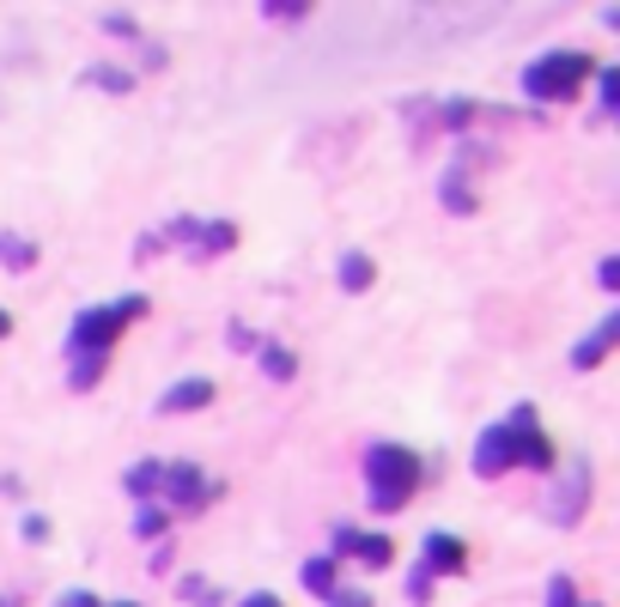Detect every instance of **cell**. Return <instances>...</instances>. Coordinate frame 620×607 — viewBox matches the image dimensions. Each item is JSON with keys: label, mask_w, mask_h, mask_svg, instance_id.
<instances>
[{"label": "cell", "mask_w": 620, "mask_h": 607, "mask_svg": "<svg viewBox=\"0 0 620 607\" xmlns=\"http://www.w3.org/2000/svg\"><path fill=\"white\" fill-rule=\"evenodd\" d=\"M590 73H597V55H584V49H553V55L523 68V92L536 103H572L584 92Z\"/></svg>", "instance_id": "3957f363"}, {"label": "cell", "mask_w": 620, "mask_h": 607, "mask_svg": "<svg viewBox=\"0 0 620 607\" xmlns=\"http://www.w3.org/2000/svg\"><path fill=\"white\" fill-rule=\"evenodd\" d=\"M80 80L98 85V92H134V73H128V68H86Z\"/></svg>", "instance_id": "ac0fdd59"}, {"label": "cell", "mask_w": 620, "mask_h": 607, "mask_svg": "<svg viewBox=\"0 0 620 607\" xmlns=\"http://www.w3.org/2000/svg\"><path fill=\"white\" fill-rule=\"evenodd\" d=\"M7 328H12V316H7V310H0V334H7Z\"/></svg>", "instance_id": "4dcf8cb0"}, {"label": "cell", "mask_w": 620, "mask_h": 607, "mask_svg": "<svg viewBox=\"0 0 620 607\" xmlns=\"http://www.w3.org/2000/svg\"><path fill=\"white\" fill-rule=\"evenodd\" d=\"M578 607H584V601H578Z\"/></svg>", "instance_id": "d6a6232c"}, {"label": "cell", "mask_w": 620, "mask_h": 607, "mask_svg": "<svg viewBox=\"0 0 620 607\" xmlns=\"http://www.w3.org/2000/svg\"><path fill=\"white\" fill-rule=\"evenodd\" d=\"M444 206L450 213H474V195H469V183H462V159L450 164V176H444Z\"/></svg>", "instance_id": "d6986e66"}, {"label": "cell", "mask_w": 620, "mask_h": 607, "mask_svg": "<svg viewBox=\"0 0 620 607\" xmlns=\"http://www.w3.org/2000/svg\"><path fill=\"white\" fill-rule=\"evenodd\" d=\"M329 559H359V565H378V571H383V565H390L396 559V540L390 535H366V528H334V553H329Z\"/></svg>", "instance_id": "52a82bcc"}, {"label": "cell", "mask_w": 620, "mask_h": 607, "mask_svg": "<svg viewBox=\"0 0 620 607\" xmlns=\"http://www.w3.org/2000/svg\"><path fill=\"white\" fill-rule=\"evenodd\" d=\"M238 607H280V596H243Z\"/></svg>", "instance_id": "f546056e"}, {"label": "cell", "mask_w": 620, "mask_h": 607, "mask_svg": "<svg viewBox=\"0 0 620 607\" xmlns=\"http://www.w3.org/2000/svg\"><path fill=\"white\" fill-rule=\"evenodd\" d=\"M371 280H378V262H371V255H341V292H366Z\"/></svg>", "instance_id": "e0dca14e"}, {"label": "cell", "mask_w": 620, "mask_h": 607, "mask_svg": "<svg viewBox=\"0 0 620 607\" xmlns=\"http://www.w3.org/2000/svg\"><path fill=\"white\" fill-rule=\"evenodd\" d=\"M299 577H304V589H310L317 601H329L334 589H341V559H329V553H322V559H304Z\"/></svg>", "instance_id": "7c38bea8"}, {"label": "cell", "mask_w": 620, "mask_h": 607, "mask_svg": "<svg viewBox=\"0 0 620 607\" xmlns=\"http://www.w3.org/2000/svg\"><path fill=\"white\" fill-rule=\"evenodd\" d=\"M506 425L517 432V468H553V437L541 432L536 407H529V402H517Z\"/></svg>", "instance_id": "8992f818"}, {"label": "cell", "mask_w": 620, "mask_h": 607, "mask_svg": "<svg viewBox=\"0 0 620 607\" xmlns=\"http://www.w3.org/2000/svg\"><path fill=\"white\" fill-rule=\"evenodd\" d=\"M134 535L140 540H164V510L159 505H134Z\"/></svg>", "instance_id": "ffe728a7"}, {"label": "cell", "mask_w": 620, "mask_h": 607, "mask_svg": "<svg viewBox=\"0 0 620 607\" xmlns=\"http://www.w3.org/2000/svg\"><path fill=\"white\" fill-rule=\"evenodd\" d=\"M329 607H371V596H366V589H334Z\"/></svg>", "instance_id": "484cf974"}, {"label": "cell", "mask_w": 620, "mask_h": 607, "mask_svg": "<svg viewBox=\"0 0 620 607\" xmlns=\"http://www.w3.org/2000/svg\"><path fill=\"white\" fill-rule=\"evenodd\" d=\"M256 353H262V371L274 383H292L299 377V358H292V346H280V341H256Z\"/></svg>", "instance_id": "2e32d148"}, {"label": "cell", "mask_w": 620, "mask_h": 607, "mask_svg": "<svg viewBox=\"0 0 620 607\" xmlns=\"http://www.w3.org/2000/svg\"><path fill=\"white\" fill-rule=\"evenodd\" d=\"M226 250H238V225L213 219V225L196 231V255H201V262H213V255H226Z\"/></svg>", "instance_id": "5bb4252c"}, {"label": "cell", "mask_w": 620, "mask_h": 607, "mask_svg": "<svg viewBox=\"0 0 620 607\" xmlns=\"http://www.w3.org/2000/svg\"><path fill=\"white\" fill-rule=\"evenodd\" d=\"M614 341H620V310H609V316L597 322V334H584V341L572 346V371H597L602 358L614 353Z\"/></svg>", "instance_id": "9c48e42d"}, {"label": "cell", "mask_w": 620, "mask_h": 607, "mask_svg": "<svg viewBox=\"0 0 620 607\" xmlns=\"http://www.w3.org/2000/svg\"><path fill=\"white\" fill-rule=\"evenodd\" d=\"M0 267H7V274H24V267H37V243L19 237V231H0Z\"/></svg>", "instance_id": "9a60e30c"}, {"label": "cell", "mask_w": 620, "mask_h": 607, "mask_svg": "<svg viewBox=\"0 0 620 607\" xmlns=\"http://www.w3.org/2000/svg\"><path fill=\"white\" fill-rule=\"evenodd\" d=\"M19 528H24V540H49V516H37V510H31V516H24V523H19Z\"/></svg>", "instance_id": "4316f807"}, {"label": "cell", "mask_w": 620, "mask_h": 607, "mask_svg": "<svg viewBox=\"0 0 620 607\" xmlns=\"http://www.w3.org/2000/svg\"><path fill=\"white\" fill-rule=\"evenodd\" d=\"M597 280H602V286H620V255H602V267H597Z\"/></svg>", "instance_id": "83f0119b"}, {"label": "cell", "mask_w": 620, "mask_h": 607, "mask_svg": "<svg viewBox=\"0 0 620 607\" xmlns=\"http://www.w3.org/2000/svg\"><path fill=\"white\" fill-rule=\"evenodd\" d=\"M420 456L413 449H402V444H378L366 456V486H371V498L366 505L371 510H402L413 493H420Z\"/></svg>", "instance_id": "7a4b0ae2"}, {"label": "cell", "mask_w": 620, "mask_h": 607, "mask_svg": "<svg viewBox=\"0 0 620 607\" xmlns=\"http://www.w3.org/2000/svg\"><path fill=\"white\" fill-rule=\"evenodd\" d=\"M207 402H213V377H183V383H171V390H164L159 413H201Z\"/></svg>", "instance_id": "8fae6325"}, {"label": "cell", "mask_w": 620, "mask_h": 607, "mask_svg": "<svg viewBox=\"0 0 620 607\" xmlns=\"http://www.w3.org/2000/svg\"><path fill=\"white\" fill-rule=\"evenodd\" d=\"M147 316V299H110V304H92V310H80L73 316V334H68V353H73V365H68V383L73 390H98L103 383V365H110V353H116V341H122V328H134V322Z\"/></svg>", "instance_id": "6da1fadb"}, {"label": "cell", "mask_w": 620, "mask_h": 607, "mask_svg": "<svg viewBox=\"0 0 620 607\" xmlns=\"http://www.w3.org/2000/svg\"><path fill=\"white\" fill-rule=\"evenodd\" d=\"M420 571H426V577H457V571H469V540H462V535H450V528L426 535Z\"/></svg>", "instance_id": "ba28073f"}, {"label": "cell", "mask_w": 620, "mask_h": 607, "mask_svg": "<svg viewBox=\"0 0 620 607\" xmlns=\"http://www.w3.org/2000/svg\"><path fill=\"white\" fill-rule=\"evenodd\" d=\"M597 85H602V110H614V103H620V73L614 68H597Z\"/></svg>", "instance_id": "603a6c76"}, {"label": "cell", "mask_w": 620, "mask_h": 607, "mask_svg": "<svg viewBox=\"0 0 620 607\" xmlns=\"http://www.w3.org/2000/svg\"><path fill=\"white\" fill-rule=\"evenodd\" d=\"M469 468H474V480H499L506 468H517V432L511 425H487V432L474 437Z\"/></svg>", "instance_id": "5b68a950"}, {"label": "cell", "mask_w": 620, "mask_h": 607, "mask_svg": "<svg viewBox=\"0 0 620 607\" xmlns=\"http://www.w3.org/2000/svg\"><path fill=\"white\" fill-rule=\"evenodd\" d=\"M213 498H226V486L207 480L196 462H171V468L159 474V505L164 510H207Z\"/></svg>", "instance_id": "277c9868"}, {"label": "cell", "mask_w": 620, "mask_h": 607, "mask_svg": "<svg viewBox=\"0 0 620 607\" xmlns=\"http://www.w3.org/2000/svg\"><path fill=\"white\" fill-rule=\"evenodd\" d=\"M262 12H274V19H304L310 7H304V0H268Z\"/></svg>", "instance_id": "d4e9b609"}, {"label": "cell", "mask_w": 620, "mask_h": 607, "mask_svg": "<svg viewBox=\"0 0 620 607\" xmlns=\"http://www.w3.org/2000/svg\"><path fill=\"white\" fill-rule=\"evenodd\" d=\"M56 607H103V601L92 596V589H68V596H61Z\"/></svg>", "instance_id": "f1b7e54d"}, {"label": "cell", "mask_w": 620, "mask_h": 607, "mask_svg": "<svg viewBox=\"0 0 620 607\" xmlns=\"http://www.w3.org/2000/svg\"><path fill=\"white\" fill-rule=\"evenodd\" d=\"M474 115H481V103L457 98V103H450V110H444V122H450V128H469V122H474Z\"/></svg>", "instance_id": "7402d4cb"}, {"label": "cell", "mask_w": 620, "mask_h": 607, "mask_svg": "<svg viewBox=\"0 0 620 607\" xmlns=\"http://www.w3.org/2000/svg\"><path fill=\"white\" fill-rule=\"evenodd\" d=\"M584 505H590V462H572V480L553 493L548 516H553V523H578V516H584Z\"/></svg>", "instance_id": "30bf717a"}, {"label": "cell", "mask_w": 620, "mask_h": 607, "mask_svg": "<svg viewBox=\"0 0 620 607\" xmlns=\"http://www.w3.org/2000/svg\"><path fill=\"white\" fill-rule=\"evenodd\" d=\"M103 31H110V37H128V43H140V24L122 19V12H110V19H103Z\"/></svg>", "instance_id": "cb8c5ba5"}, {"label": "cell", "mask_w": 620, "mask_h": 607, "mask_svg": "<svg viewBox=\"0 0 620 607\" xmlns=\"http://www.w3.org/2000/svg\"><path fill=\"white\" fill-rule=\"evenodd\" d=\"M159 474H164V462H134V468L122 474L128 498H134V505H159Z\"/></svg>", "instance_id": "4fadbf2b"}, {"label": "cell", "mask_w": 620, "mask_h": 607, "mask_svg": "<svg viewBox=\"0 0 620 607\" xmlns=\"http://www.w3.org/2000/svg\"><path fill=\"white\" fill-rule=\"evenodd\" d=\"M548 607H578V584H572V577H553V584H548Z\"/></svg>", "instance_id": "44dd1931"}, {"label": "cell", "mask_w": 620, "mask_h": 607, "mask_svg": "<svg viewBox=\"0 0 620 607\" xmlns=\"http://www.w3.org/2000/svg\"><path fill=\"white\" fill-rule=\"evenodd\" d=\"M116 607H134V601H116Z\"/></svg>", "instance_id": "1f68e13d"}]
</instances>
